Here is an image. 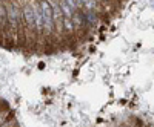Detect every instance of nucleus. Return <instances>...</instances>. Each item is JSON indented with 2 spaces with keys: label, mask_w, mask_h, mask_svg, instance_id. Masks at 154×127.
I'll list each match as a JSON object with an SVG mask.
<instances>
[{
  "label": "nucleus",
  "mask_w": 154,
  "mask_h": 127,
  "mask_svg": "<svg viewBox=\"0 0 154 127\" xmlns=\"http://www.w3.org/2000/svg\"><path fill=\"white\" fill-rule=\"evenodd\" d=\"M32 11H34V26H35V37L37 40H43V17H42V11L38 6L37 0H31Z\"/></svg>",
  "instance_id": "nucleus-1"
},
{
  "label": "nucleus",
  "mask_w": 154,
  "mask_h": 127,
  "mask_svg": "<svg viewBox=\"0 0 154 127\" xmlns=\"http://www.w3.org/2000/svg\"><path fill=\"white\" fill-rule=\"evenodd\" d=\"M71 20H72V25L75 31H79L85 26V22H83V16H82V11H74L72 16H71Z\"/></svg>",
  "instance_id": "nucleus-5"
},
{
  "label": "nucleus",
  "mask_w": 154,
  "mask_h": 127,
  "mask_svg": "<svg viewBox=\"0 0 154 127\" xmlns=\"http://www.w3.org/2000/svg\"><path fill=\"white\" fill-rule=\"evenodd\" d=\"M62 28H63V35H65V37L74 35V32H75V28H74V25H72V20L68 19V17H63V20H62Z\"/></svg>",
  "instance_id": "nucleus-4"
},
{
  "label": "nucleus",
  "mask_w": 154,
  "mask_h": 127,
  "mask_svg": "<svg viewBox=\"0 0 154 127\" xmlns=\"http://www.w3.org/2000/svg\"><path fill=\"white\" fill-rule=\"evenodd\" d=\"M99 2H100L102 5H105V3H111V2H114V0H99Z\"/></svg>",
  "instance_id": "nucleus-6"
},
{
  "label": "nucleus",
  "mask_w": 154,
  "mask_h": 127,
  "mask_svg": "<svg viewBox=\"0 0 154 127\" xmlns=\"http://www.w3.org/2000/svg\"><path fill=\"white\" fill-rule=\"evenodd\" d=\"M0 42H2V32H0Z\"/></svg>",
  "instance_id": "nucleus-7"
},
{
  "label": "nucleus",
  "mask_w": 154,
  "mask_h": 127,
  "mask_svg": "<svg viewBox=\"0 0 154 127\" xmlns=\"http://www.w3.org/2000/svg\"><path fill=\"white\" fill-rule=\"evenodd\" d=\"M149 127H154V126H149Z\"/></svg>",
  "instance_id": "nucleus-8"
},
{
  "label": "nucleus",
  "mask_w": 154,
  "mask_h": 127,
  "mask_svg": "<svg viewBox=\"0 0 154 127\" xmlns=\"http://www.w3.org/2000/svg\"><path fill=\"white\" fill-rule=\"evenodd\" d=\"M82 16H83V22H85V26L93 28L99 23V12L96 11H89V9H82Z\"/></svg>",
  "instance_id": "nucleus-3"
},
{
  "label": "nucleus",
  "mask_w": 154,
  "mask_h": 127,
  "mask_svg": "<svg viewBox=\"0 0 154 127\" xmlns=\"http://www.w3.org/2000/svg\"><path fill=\"white\" fill-rule=\"evenodd\" d=\"M0 32H2V42L11 43V35H9V26H8V17H6V8L5 2L0 0Z\"/></svg>",
  "instance_id": "nucleus-2"
}]
</instances>
